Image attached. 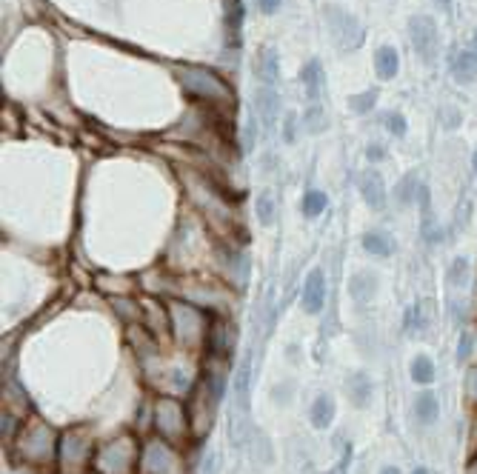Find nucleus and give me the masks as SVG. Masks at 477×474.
<instances>
[{"label": "nucleus", "instance_id": "72a5a7b5", "mask_svg": "<svg viewBox=\"0 0 477 474\" xmlns=\"http://www.w3.org/2000/svg\"><path fill=\"white\" fill-rule=\"evenodd\" d=\"M281 4L283 0H257V6L266 12V15H271V12H278L281 9Z\"/></svg>", "mask_w": 477, "mask_h": 474}, {"label": "nucleus", "instance_id": "c85d7f7f", "mask_svg": "<svg viewBox=\"0 0 477 474\" xmlns=\"http://www.w3.org/2000/svg\"><path fill=\"white\" fill-rule=\"evenodd\" d=\"M375 100H377V92H360V95H355V97H349V109L352 112H358V114H366V112H372V106H375Z\"/></svg>", "mask_w": 477, "mask_h": 474}, {"label": "nucleus", "instance_id": "2f4dec72", "mask_svg": "<svg viewBox=\"0 0 477 474\" xmlns=\"http://www.w3.org/2000/svg\"><path fill=\"white\" fill-rule=\"evenodd\" d=\"M440 123L446 126V129H457L460 126V112L457 109H440Z\"/></svg>", "mask_w": 477, "mask_h": 474}, {"label": "nucleus", "instance_id": "7ed1b4c3", "mask_svg": "<svg viewBox=\"0 0 477 474\" xmlns=\"http://www.w3.org/2000/svg\"><path fill=\"white\" fill-rule=\"evenodd\" d=\"M169 320H172V328L177 334V340L180 343H197L203 334H206L209 323H206V314H203L197 306H186L180 300L169 303Z\"/></svg>", "mask_w": 477, "mask_h": 474}, {"label": "nucleus", "instance_id": "473e14b6", "mask_svg": "<svg viewBox=\"0 0 477 474\" xmlns=\"http://www.w3.org/2000/svg\"><path fill=\"white\" fill-rule=\"evenodd\" d=\"M366 158H369L372 163H377V160H383V158H386V149H383L380 143H372V146L366 149Z\"/></svg>", "mask_w": 477, "mask_h": 474}, {"label": "nucleus", "instance_id": "6e6552de", "mask_svg": "<svg viewBox=\"0 0 477 474\" xmlns=\"http://www.w3.org/2000/svg\"><path fill=\"white\" fill-rule=\"evenodd\" d=\"M358 186H360V194H363V200H366L369 209H375V212H383V209H386L389 194H386V183H383L380 172H375V169L363 172L360 180H358Z\"/></svg>", "mask_w": 477, "mask_h": 474}, {"label": "nucleus", "instance_id": "a19ab883", "mask_svg": "<svg viewBox=\"0 0 477 474\" xmlns=\"http://www.w3.org/2000/svg\"><path fill=\"white\" fill-rule=\"evenodd\" d=\"M412 474H429V471H426V468H423V466H418V468H415V471H412Z\"/></svg>", "mask_w": 477, "mask_h": 474}, {"label": "nucleus", "instance_id": "1a4fd4ad", "mask_svg": "<svg viewBox=\"0 0 477 474\" xmlns=\"http://www.w3.org/2000/svg\"><path fill=\"white\" fill-rule=\"evenodd\" d=\"M326 303V275L320 272V268H314V272H309L306 283H303V309L309 314H317Z\"/></svg>", "mask_w": 477, "mask_h": 474}, {"label": "nucleus", "instance_id": "9d476101", "mask_svg": "<svg viewBox=\"0 0 477 474\" xmlns=\"http://www.w3.org/2000/svg\"><path fill=\"white\" fill-rule=\"evenodd\" d=\"M29 437L35 440L32 449H26V457H29L32 463H43V460H49V457L54 454V434H52L46 426L35 423V426L29 429Z\"/></svg>", "mask_w": 477, "mask_h": 474}, {"label": "nucleus", "instance_id": "423d86ee", "mask_svg": "<svg viewBox=\"0 0 477 474\" xmlns=\"http://www.w3.org/2000/svg\"><path fill=\"white\" fill-rule=\"evenodd\" d=\"M177 466H180V460H177L172 443L152 440L141 451V474H172V471H177Z\"/></svg>", "mask_w": 477, "mask_h": 474}, {"label": "nucleus", "instance_id": "cd10ccee", "mask_svg": "<svg viewBox=\"0 0 477 474\" xmlns=\"http://www.w3.org/2000/svg\"><path fill=\"white\" fill-rule=\"evenodd\" d=\"M426 328V314H423V306H408L406 312V331L408 334H415V331H423Z\"/></svg>", "mask_w": 477, "mask_h": 474}, {"label": "nucleus", "instance_id": "f8f14e48", "mask_svg": "<svg viewBox=\"0 0 477 474\" xmlns=\"http://www.w3.org/2000/svg\"><path fill=\"white\" fill-rule=\"evenodd\" d=\"M254 112L260 114V120L266 126H275L278 120V92L271 86H263L254 92Z\"/></svg>", "mask_w": 477, "mask_h": 474}, {"label": "nucleus", "instance_id": "4468645a", "mask_svg": "<svg viewBox=\"0 0 477 474\" xmlns=\"http://www.w3.org/2000/svg\"><path fill=\"white\" fill-rule=\"evenodd\" d=\"M141 317H143V328L146 331H152V334H158V331H166L169 328V309H160L158 303H152V300H143L141 303Z\"/></svg>", "mask_w": 477, "mask_h": 474}, {"label": "nucleus", "instance_id": "c756f323", "mask_svg": "<svg viewBox=\"0 0 477 474\" xmlns=\"http://www.w3.org/2000/svg\"><path fill=\"white\" fill-rule=\"evenodd\" d=\"M386 129L394 134V138H403L406 134V117L400 112H389L386 114Z\"/></svg>", "mask_w": 477, "mask_h": 474}, {"label": "nucleus", "instance_id": "f257e3e1", "mask_svg": "<svg viewBox=\"0 0 477 474\" xmlns=\"http://www.w3.org/2000/svg\"><path fill=\"white\" fill-rule=\"evenodd\" d=\"M180 83L186 86L189 95L203 97V100H232L229 83L218 78L215 72L203 69V66H186V69H180Z\"/></svg>", "mask_w": 477, "mask_h": 474}, {"label": "nucleus", "instance_id": "a878e982", "mask_svg": "<svg viewBox=\"0 0 477 474\" xmlns=\"http://www.w3.org/2000/svg\"><path fill=\"white\" fill-rule=\"evenodd\" d=\"M303 129L312 131V134H317V131L326 129V114H323L320 103H312V106L306 109V114H303Z\"/></svg>", "mask_w": 477, "mask_h": 474}, {"label": "nucleus", "instance_id": "20e7f679", "mask_svg": "<svg viewBox=\"0 0 477 474\" xmlns=\"http://www.w3.org/2000/svg\"><path fill=\"white\" fill-rule=\"evenodd\" d=\"M92 460H95L98 474H129V468H131V463H134V443H131L129 437L103 443V446L95 451Z\"/></svg>", "mask_w": 477, "mask_h": 474}, {"label": "nucleus", "instance_id": "393cba45", "mask_svg": "<svg viewBox=\"0 0 477 474\" xmlns=\"http://www.w3.org/2000/svg\"><path fill=\"white\" fill-rule=\"evenodd\" d=\"M412 380L420 383V386H429L435 380V363L426 357V355H418L412 360Z\"/></svg>", "mask_w": 477, "mask_h": 474}, {"label": "nucleus", "instance_id": "4be33fe9", "mask_svg": "<svg viewBox=\"0 0 477 474\" xmlns=\"http://www.w3.org/2000/svg\"><path fill=\"white\" fill-rule=\"evenodd\" d=\"M254 212H257V220H260V226H271V223H275V215H278V203H275V194H271V191H263V194H257Z\"/></svg>", "mask_w": 477, "mask_h": 474}, {"label": "nucleus", "instance_id": "ea45409f", "mask_svg": "<svg viewBox=\"0 0 477 474\" xmlns=\"http://www.w3.org/2000/svg\"><path fill=\"white\" fill-rule=\"evenodd\" d=\"M380 474H400V468H397V466H386Z\"/></svg>", "mask_w": 477, "mask_h": 474}, {"label": "nucleus", "instance_id": "ddd939ff", "mask_svg": "<svg viewBox=\"0 0 477 474\" xmlns=\"http://www.w3.org/2000/svg\"><path fill=\"white\" fill-rule=\"evenodd\" d=\"M452 75H454L457 83H474V78H477V57L469 49L454 52V57H452Z\"/></svg>", "mask_w": 477, "mask_h": 474}, {"label": "nucleus", "instance_id": "39448f33", "mask_svg": "<svg viewBox=\"0 0 477 474\" xmlns=\"http://www.w3.org/2000/svg\"><path fill=\"white\" fill-rule=\"evenodd\" d=\"M326 23H329V29H331L334 43H337L340 49H346V52H355V49L363 43V37H366L360 20H358L355 15H349V12H343L340 6H329V9H326Z\"/></svg>", "mask_w": 477, "mask_h": 474}, {"label": "nucleus", "instance_id": "412c9836", "mask_svg": "<svg viewBox=\"0 0 477 474\" xmlns=\"http://www.w3.org/2000/svg\"><path fill=\"white\" fill-rule=\"evenodd\" d=\"M418 191H420V180H418V174L412 172V174H406V177L397 183L394 200L400 203V206H412V203H418Z\"/></svg>", "mask_w": 477, "mask_h": 474}, {"label": "nucleus", "instance_id": "f03ea898", "mask_svg": "<svg viewBox=\"0 0 477 474\" xmlns=\"http://www.w3.org/2000/svg\"><path fill=\"white\" fill-rule=\"evenodd\" d=\"M155 429H158V434L166 440V443H172V446H177L189 432H192V423L186 420V415H183V405L175 400V397H160L158 403H155Z\"/></svg>", "mask_w": 477, "mask_h": 474}, {"label": "nucleus", "instance_id": "0eeeda50", "mask_svg": "<svg viewBox=\"0 0 477 474\" xmlns=\"http://www.w3.org/2000/svg\"><path fill=\"white\" fill-rule=\"evenodd\" d=\"M408 40H412L415 52L423 57V60H435L437 54V23L429 18V15H415L408 18Z\"/></svg>", "mask_w": 477, "mask_h": 474}, {"label": "nucleus", "instance_id": "f704fd0d", "mask_svg": "<svg viewBox=\"0 0 477 474\" xmlns=\"http://www.w3.org/2000/svg\"><path fill=\"white\" fill-rule=\"evenodd\" d=\"M12 437H15V417L4 415V440H12Z\"/></svg>", "mask_w": 477, "mask_h": 474}, {"label": "nucleus", "instance_id": "79ce46f5", "mask_svg": "<svg viewBox=\"0 0 477 474\" xmlns=\"http://www.w3.org/2000/svg\"><path fill=\"white\" fill-rule=\"evenodd\" d=\"M471 166H474V174H477V152H474V158H471Z\"/></svg>", "mask_w": 477, "mask_h": 474}, {"label": "nucleus", "instance_id": "7c9ffc66", "mask_svg": "<svg viewBox=\"0 0 477 474\" xmlns=\"http://www.w3.org/2000/svg\"><path fill=\"white\" fill-rule=\"evenodd\" d=\"M471 343H474V340H471V334L463 331V334H460V340H457V360H460V363L471 357Z\"/></svg>", "mask_w": 477, "mask_h": 474}, {"label": "nucleus", "instance_id": "b1692460", "mask_svg": "<svg viewBox=\"0 0 477 474\" xmlns=\"http://www.w3.org/2000/svg\"><path fill=\"white\" fill-rule=\"evenodd\" d=\"M363 249H366L369 254H375V257H389L394 246H391L389 235H383V232H369V235L363 237Z\"/></svg>", "mask_w": 477, "mask_h": 474}, {"label": "nucleus", "instance_id": "5701e85b", "mask_svg": "<svg viewBox=\"0 0 477 474\" xmlns=\"http://www.w3.org/2000/svg\"><path fill=\"white\" fill-rule=\"evenodd\" d=\"M326 206H329V197H326V191H320V189L306 191L303 200H300V212H303L306 218H317Z\"/></svg>", "mask_w": 477, "mask_h": 474}, {"label": "nucleus", "instance_id": "6ab92c4d", "mask_svg": "<svg viewBox=\"0 0 477 474\" xmlns=\"http://www.w3.org/2000/svg\"><path fill=\"white\" fill-rule=\"evenodd\" d=\"M437 412H440V405H437V397L432 394V391H423V394H418V400H415V417L420 420V423H435L437 420Z\"/></svg>", "mask_w": 477, "mask_h": 474}, {"label": "nucleus", "instance_id": "f3484780", "mask_svg": "<svg viewBox=\"0 0 477 474\" xmlns=\"http://www.w3.org/2000/svg\"><path fill=\"white\" fill-rule=\"evenodd\" d=\"M346 389L352 394V403L358 405V409H366L369 400H372V380L366 374H352L346 380Z\"/></svg>", "mask_w": 477, "mask_h": 474}, {"label": "nucleus", "instance_id": "c9c22d12", "mask_svg": "<svg viewBox=\"0 0 477 474\" xmlns=\"http://www.w3.org/2000/svg\"><path fill=\"white\" fill-rule=\"evenodd\" d=\"M295 126H298V117L289 114V117H286V141H289V143L295 141Z\"/></svg>", "mask_w": 477, "mask_h": 474}, {"label": "nucleus", "instance_id": "bb28decb", "mask_svg": "<svg viewBox=\"0 0 477 474\" xmlns=\"http://www.w3.org/2000/svg\"><path fill=\"white\" fill-rule=\"evenodd\" d=\"M449 283L454 289H460V286L469 283V260L466 257H454L452 260V266H449Z\"/></svg>", "mask_w": 477, "mask_h": 474}, {"label": "nucleus", "instance_id": "9b49d317", "mask_svg": "<svg viewBox=\"0 0 477 474\" xmlns=\"http://www.w3.org/2000/svg\"><path fill=\"white\" fill-rule=\"evenodd\" d=\"M254 72L260 75V81H263L266 86H275V81H278V75H281V63H278L275 46H266V49L257 54V60H254Z\"/></svg>", "mask_w": 477, "mask_h": 474}, {"label": "nucleus", "instance_id": "a211bd4d", "mask_svg": "<svg viewBox=\"0 0 477 474\" xmlns=\"http://www.w3.org/2000/svg\"><path fill=\"white\" fill-rule=\"evenodd\" d=\"M334 420V400L329 394H320L312 405V426L314 429H329Z\"/></svg>", "mask_w": 477, "mask_h": 474}, {"label": "nucleus", "instance_id": "4c0bfd02", "mask_svg": "<svg viewBox=\"0 0 477 474\" xmlns=\"http://www.w3.org/2000/svg\"><path fill=\"white\" fill-rule=\"evenodd\" d=\"M435 4H437L443 12H452V0H435Z\"/></svg>", "mask_w": 477, "mask_h": 474}, {"label": "nucleus", "instance_id": "aec40b11", "mask_svg": "<svg viewBox=\"0 0 477 474\" xmlns=\"http://www.w3.org/2000/svg\"><path fill=\"white\" fill-rule=\"evenodd\" d=\"M300 81H303V86H306L309 100L317 103V100H320V86H323V72H320V63H317V60L306 63V69H303Z\"/></svg>", "mask_w": 477, "mask_h": 474}, {"label": "nucleus", "instance_id": "e433bc0d", "mask_svg": "<svg viewBox=\"0 0 477 474\" xmlns=\"http://www.w3.org/2000/svg\"><path fill=\"white\" fill-rule=\"evenodd\" d=\"M469 394H471V400H477V369H471V374H469Z\"/></svg>", "mask_w": 477, "mask_h": 474}, {"label": "nucleus", "instance_id": "58836bf2", "mask_svg": "<svg viewBox=\"0 0 477 474\" xmlns=\"http://www.w3.org/2000/svg\"><path fill=\"white\" fill-rule=\"evenodd\" d=\"M469 52H471V54H474V57H477V32H474V35H471V43H469Z\"/></svg>", "mask_w": 477, "mask_h": 474}, {"label": "nucleus", "instance_id": "dca6fc26", "mask_svg": "<svg viewBox=\"0 0 477 474\" xmlns=\"http://www.w3.org/2000/svg\"><path fill=\"white\" fill-rule=\"evenodd\" d=\"M375 69L380 75V81H391L400 69V57H397V49L394 46H380L377 54H375Z\"/></svg>", "mask_w": 477, "mask_h": 474}, {"label": "nucleus", "instance_id": "2eb2a0df", "mask_svg": "<svg viewBox=\"0 0 477 474\" xmlns=\"http://www.w3.org/2000/svg\"><path fill=\"white\" fill-rule=\"evenodd\" d=\"M377 292V278L369 275V272H358L352 280H349V295L355 303H369Z\"/></svg>", "mask_w": 477, "mask_h": 474}]
</instances>
